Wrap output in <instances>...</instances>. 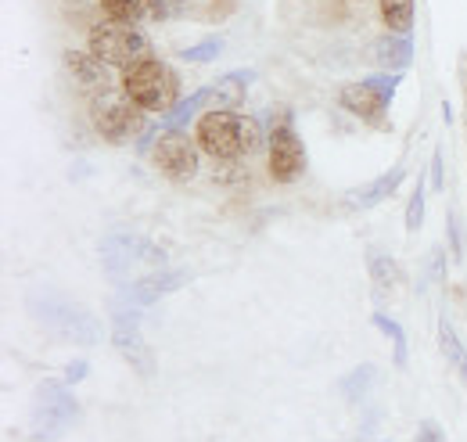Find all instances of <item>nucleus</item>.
<instances>
[{"label": "nucleus", "mask_w": 467, "mask_h": 442, "mask_svg": "<svg viewBox=\"0 0 467 442\" xmlns=\"http://www.w3.org/2000/svg\"><path fill=\"white\" fill-rule=\"evenodd\" d=\"M101 11L112 18V22H144L151 18V0H101Z\"/></svg>", "instance_id": "16"}, {"label": "nucleus", "mask_w": 467, "mask_h": 442, "mask_svg": "<svg viewBox=\"0 0 467 442\" xmlns=\"http://www.w3.org/2000/svg\"><path fill=\"white\" fill-rule=\"evenodd\" d=\"M446 230H450V245H453V259H464V234H461V220L453 209H446Z\"/></svg>", "instance_id": "25"}, {"label": "nucleus", "mask_w": 467, "mask_h": 442, "mask_svg": "<svg viewBox=\"0 0 467 442\" xmlns=\"http://www.w3.org/2000/svg\"><path fill=\"white\" fill-rule=\"evenodd\" d=\"M403 83V72H385V76H367L359 83H349L338 90V105L352 111L363 122L381 126V119L389 115V101L396 94V87Z\"/></svg>", "instance_id": "5"}, {"label": "nucleus", "mask_w": 467, "mask_h": 442, "mask_svg": "<svg viewBox=\"0 0 467 442\" xmlns=\"http://www.w3.org/2000/svg\"><path fill=\"white\" fill-rule=\"evenodd\" d=\"M374 374H378V371H374L370 363L356 367L349 378H342V395H346L349 403H359V399H363V392L374 385Z\"/></svg>", "instance_id": "20"}, {"label": "nucleus", "mask_w": 467, "mask_h": 442, "mask_svg": "<svg viewBox=\"0 0 467 442\" xmlns=\"http://www.w3.org/2000/svg\"><path fill=\"white\" fill-rule=\"evenodd\" d=\"M122 90L144 111H170L180 101L176 72L155 55H148L144 61H137L133 68L122 72Z\"/></svg>", "instance_id": "2"}, {"label": "nucleus", "mask_w": 467, "mask_h": 442, "mask_svg": "<svg viewBox=\"0 0 467 442\" xmlns=\"http://www.w3.org/2000/svg\"><path fill=\"white\" fill-rule=\"evenodd\" d=\"M374 58L378 65H385L389 72H403L410 61H413V40L410 37H400V33H389L374 44Z\"/></svg>", "instance_id": "13"}, {"label": "nucleus", "mask_w": 467, "mask_h": 442, "mask_svg": "<svg viewBox=\"0 0 467 442\" xmlns=\"http://www.w3.org/2000/svg\"><path fill=\"white\" fill-rule=\"evenodd\" d=\"M266 163H270V176L277 184H295L306 173V148L288 119L274 122L270 141H266Z\"/></svg>", "instance_id": "6"}, {"label": "nucleus", "mask_w": 467, "mask_h": 442, "mask_svg": "<svg viewBox=\"0 0 467 442\" xmlns=\"http://www.w3.org/2000/svg\"><path fill=\"white\" fill-rule=\"evenodd\" d=\"M378 442H389V439H378Z\"/></svg>", "instance_id": "30"}, {"label": "nucleus", "mask_w": 467, "mask_h": 442, "mask_svg": "<svg viewBox=\"0 0 467 442\" xmlns=\"http://www.w3.org/2000/svg\"><path fill=\"white\" fill-rule=\"evenodd\" d=\"M90 374V363L87 360H72L68 367H65V385H76V382H83Z\"/></svg>", "instance_id": "28"}, {"label": "nucleus", "mask_w": 467, "mask_h": 442, "mask_svg": "<svg viewBox=\"0 0 467 442\" xmlns=\"http://www.w3.org/2000/svg\"><path fill=\"white\" fill-rule=\"evenodd\" d=\"M431 187H435V191H442V187H446V173H442V152H435V155H431Z\"/></svg>", "instance_id": "29"}, {"label": "nucleus", "mask_w": 467, "mask_h": 442, "mask_svg": "<svg viewBox=\"0 0 467 442\" xmlns=\"http://www.w3.org/2000/svg\"><path fill=\"white\" fill-rule=\"evenodd\" d=\"M381 4V18L389 26V33L410 37L413 29V0H378Z\"/></svg>", "instance_id": "17"}, {"label": "nucleus", "mask_w": 467, "mask_h": 442, "mask_svg": "<svg viewBox=\"0 0 467 442\" xmlns=\"http://www.w3.org/2000/svg\"><path fill=\"white\" fill-rule=\"evenodd\" d=\"M151 163L159 166L162 176L183 184L198 173V144H191V137H183V130H166V133H159V141L151 148Z\"/></svg>", "instance_id": "7"}, {"label": "nucleus", "mask_w": 467, "mask_h": 442, "mask_svg": "<svg viewBox=\"0 0 467 442\" xmlns=\"http://www.w3.org/2000/svg\"><path fill=\"white\" fill-rule=\"evenodd\" d=\"M112 338H116L119 353L140 371V374H151V356H148V342L140 338V324H137V313L122 310L112 321Z\"/></svg>", "instance_id": "9"}, {"label": "nucleus", "mask_w": 467, "mask_h": 442, "mask_svg": "<svg viewBox=\"0 0 467 442\" xmlns=\"http://www.w3.org/2000/svg\"><path fill=\"white\" fill-rule=\"evenodd\" d=\"M252 79H255L252 72H231V76H223L220 83H213V109L234 111L244 101V87H248Z\"/></svg>", "instance_id": "15"}, {"label": "nucleus", "mask_w": 467, "mask_h": 442, "mask_svg": "<svg viewBox=\"0 0 467 442\" xmlns=\"http://www.w3.org/2000/svg\"><path fill=\"white\" fill-rule=\"evenodd\" d=\"M439 342H442V353H446V360L457 367V374L464 378V385H467V349L461 345L457 332L450 328V321H439Z\"/></svg>", "instance_id": "18"}, {"label": "nucleus", "mask_w": 467, "mask_h": 442, "mask_svg": "<svg viewBox=\"0 0 467 442\" xmlns=\"http://www.w3.org/2000/svg\"><path fill=\"white\" fill-rule=\"evenodd\" d=\"M205 109H213V87H202V90H194L191 98H180L176 101V109L166 111V126L170 130H183L191 119H202L205 115Z\"/></svg>", "instance_id": "14"}, {"label": "nucleus", "mask_w": 467, "mask_h": 442, "mask_svg": "<svg viewBox=\"0 0 467 442\" xmlns=\"http://www.w3.org/2000/svg\"><path fill=\"white\" fill-rule=\"evenodd\" d=\"M90 119L109 144H126L144 133V109L126 90H98L90 98Z\"/></svg>", "instance_id": "3"}, {"label": "nucleus", "mask_w": 467, "mask_h": 442, "mask_svg": "<svg viewBox=\"0 0 467 442\" xmlns=\"http://www.w3.org/2000/svg\"><path fill=\"white\" fill-rule=\"evenodd\" d=\"M194 144L205 155H213L220 163H231L241 155L263 152V126L248 115H237V111L209 109L194 126Z\"/></svg>", "instance_id": "1"}, {"label": "nucleus", "mask_w": 467, "mask_h": 442, "mask_svg": "<svg viewBox=\"0 0 467 442\" xmlns=\"http://www.w3.org/2000/svg\"><path fill=\"white\" fill-rule=\"evenodd\" d=\"M370 277H374V284H378V288H392V284L400 280L396 259H389V256L374 252V256H370Z\"/></svg>", "instance_id": "21"}, {"label": "nucleus", "mask_w": 467, "mask_h": 442, "mask_svg": "<svg viewBox=\"0 0 467 442\" xmlns=\"http://www.w3.org/2000/svg\"><path fill=\"white\" fill-rule=\"evenodd\" d=\"M187 280H191V277L183 274V270H162V274L144 277V280H137V284L130 288V306H148V302H155V299L176 291V288L187 284Z\"/></svg>", "instance_id": "12"}, {"label": "nucleus", "mask_w": 467, "mask_h": 442, "mask_svg": "<svg viewBox=\"0 0 467 442\" xmlns=\"http://www.w3.org/2000/svg\"><path fill=\"white\" fill-rule=\"evenodd\" d=\"M76 421V399L61 385H44L33 403V432L36 439H55Z\"/></svg>", "instance_id": "8"}, {"label": "nucleus", "mask_w": 467, "mask_h": 442, "mask_svg": "<svg viewBox=\"0 0 467 442\" xmlns=\"http://www.w3.org/2000/svg\"><path fill=\"white\" fill-rule=\"evenodd\" d=\"M65 68L83 90H109V65L90 51H65Z\"/></svg>", "instance_id": "11"}, {"label": "nucleus", "mask_w": 467, "mask_h": 442, "mask_svg": "<svg viewBox=\"0 0 467 442\" xmlns=\"http://www.w3.org/2000/svg\"><path fill=\"white\" fill-rule=\"evenodd\" d=\"M90 55H98L109 68H133L137 61L151 55L148 37L130 22H98L90 29Z\"/></svg>", "instance_id": "4"}, {"label": "nucleus", "mask_w": 467, "mask_h": 442, "mask_svg": "<svg viewBox=\"0 0 467 442\" xmlns=\"http://www.w3.org/2000/svg\"><path fill=\"white\" fill-rule=\"evenodd\" d=\"M417 442H446V432H442V425L439 421H420L417 425Z\"/></svg>", "instance_id": "26"}, {"label": "nucleus", "mask_w": 467, "mask_h": 442, "mask_svg": "<svg viewBox=\"0 0 467 442\" xmlns=\"http://www.w3.org/2000/svg\"><path fill=\"white\" fill-rule=\"evenodd\" d=\"M370 324L392 342V349H396V367H407V332H403L396 321H389L385 313H374Z\"/></svg>", "instance_id": "19"}, {"label": "nucleus", "mask_w": 467, "mask_h": 442, "mask_svg": "<svg viewBox=\"0 0 467 442\" xmlns=\"http://www.w3.org/2000/svg\"><path fill=\"white\" fill-rule=\"evenodd\" d=\"M403 176H407V169L392 166L389 173H381V176H374V180H367V184L352 187L349 195H346V205H349V209H370V205H378V202L392 198V195L400 191Z\"/></svg>", "instance_id": "10"}, {"label": "nucleus", "mask_w": 467, "mask_h": 442, "mask_svg": "<svg viewBox=\"0 0 467 442\" xmlns=\"http://www.w3.org/2000/svg\"><path fill=\"white\" fill-rule=\"evenodd\" d=\"M424 223V176L413 184V195L407 202V230H420Z\"/></svg>", "instance_id": "22"}, {"label": "nucleus", "mask_w": 467, "mask_h": 442, "mask_svg": "<svg viewBox=\"0 0 467 442\" xmlns=\"http://www.w3.org/2000/svg\"><path fill=\"white\" fill-rule=\"evenodd\" d=\"M187 0H151V18H173L183 11Z\"/></svg>", "instance_id": "27"}, {"label": "nucleus", "mask_w": 467, "mask_h": 442, "mask_svg": "<svg viewBox=\"0 0 467 442\" xmlns=\"http://www.w3.org/2000/svg\"><path fill=\"white\" fill-rule=\"evenodd\" d=\"M223 51V40H205V44H198V47H187L183 51V61H194V65H205V61H213V58Z\"/></svg>", "instance_id": "24"}, {"label": "nucleus", "mask_w": 467, "mask_h": 442, "mask_svg": "<svg viewBox=\"0 0 467 442\" xmlns=\"http://www.w3.org/2000/svg\"><path fill=\"white\" fill-rule=\"evenodd\" d=\"M442 277H446V252L435 245L431 252H428V259H424V277H420V288L428 284V280H435V284H442Z\"/></svg>", "instance_id": "23"}]
</instances>
